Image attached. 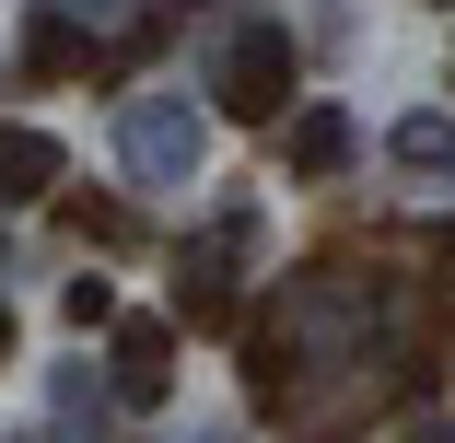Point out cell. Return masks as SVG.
<instances>
[{
    "label": "cell",
    "instance_id": "8",
    "mask_svg": "<svg viewBox=\"0 0 455 443\" xmlns=\"http://www.w3.org/2000/svg\"><path fill=\"white\" fill-rule=\"evenodd\" d=\"M397 152H409V163H455V129H443V117H409Z\"/></svg>",
    "mask_w": 455,
    "mask_h": 443
},
{
    "label": "cell",
    "instance_id": "3",
    "mask_svg": "<svg viewBox=\"0 0 455 443\" xmlns=\"http://www.w3.org/2000/svg\"><path fill=\"white\" fill-rule=\"evenodd\" d=\"M59 187V140L47 129H0V199H47Z\"/></svg>",
    "mask_w": 455,
    "mask_h": 443
},
{
    "label": "cell",
    "instance_id": "1",
    "mask_svg": "<svg viewBox=\"0 0 455 443\" xmlns=\"http://www.w3.org/2000/svg\"><path fill=\"white\" fill-rule=\"evenodd\" d=\"M292 106V36H234V59H222V117H245V129H268Z\"/></svg>",
    "mask_w": 455,
    "mask_h": 443
},
{
    "label": "cell",
    "instance_id": "10",
    "mask_svg": "<svg viewBox=\"0 0 455 443\" xmlns=\"http://www.w3.org/2000/svg\"><path fill=\"white\" fill-rule=\"evenodd\" d=\"M0 362H12V315H0Z\"/></svg>",
    "mask_w": 455,
    "mask_h": 443
},
{
    "label": "cell",
    "instance_id": "5",
    "mask_svg": "<svg viewBox=\"0 0 455 443\" xmlns=\"http://www.w3.org/2000/svg\"><path fill=\"white\" fill-rule=\"evenodd\" d=\"M24 70H36V82L82 70V24H70V12H36V36H24Z\"/></svg>",
    "mask_w": 455,
    "mask_h": 443
},
{
    "label": "cell",
    "instance_id": "4",
    "mask_svg": "<svg viewBox=\"0 0 455 443\" xmlns=\"http://www.w3.org/2000/svg\"><path fill=\"white\" fill-rule=\"evenodd\" d=\"M292 163H304V175H339V163H350V117H339V106L292 117Z\"/></svg>",
    "mask_w": 455,
    "mask_h": 443
},
{
    "label": "cell",
    "instance_id": "7",
    "mask_svg": "<svg viewBox=\"0 0 455 443\" xmlns=\"http://www.w3.org/2000/svg\"><path fill=\"white\" fill-rule=\"evenodd\" d=\"M59 315H70V327H117V292H106V281H70Z\"/></svg>",
    "mask_w": 455,
    "mask_h": 443
},
{
    "label": "cell",
    "instance_id": "9",
    "mask_svg": "<svg viewBox=\"0 0 455 443\" xmlns=\"http://www.w3.org/2000/svg\"><path fill=\"white\" fill-rule=\"evenodd\" d=\"M432 245H443V269H455V222H443V233H432Z\"/></svg>",
    "mask_w": 455,
    "mask_h": 443
},
{
    "label": "cell",
    "instance_id": "6",
    "mask_svg": "<svg viewBox=\"0 0 455 443\" xmlns=\"http://www.w3.org/2000/svg\"><path fill=\"white\" fill-rule=\"evenodd\" d=\"M59 222L94 233V245H129V210H117V199H59Z\"/></svg>",
    "mask_w": 455,
    "mask_h": 443
},
{
    "label": "cell",
    "instance_id": "2",
    "mask_svg": "<svg viewBox=\"0 0 455 443\" xmlns=\"http://www.w3.org/2000/svg\"><path fill=\"white\" fill-rule=\"evenodd\" d=\"M117 385H129L140 408L175 385V327H164V315H129V327H117Z\"/></svg>",
    "mask_w": 455,
    "mask_h": 443
}]
</instances>
